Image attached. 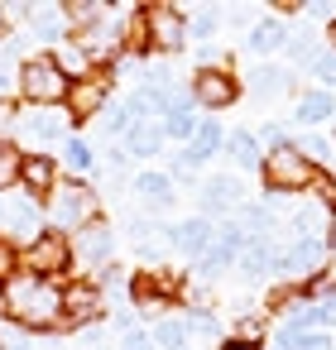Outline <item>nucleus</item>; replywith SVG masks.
<instances>
[{
	"label": "nucleus",
	"mask_w": 336,
	"mask_h": 350,
	"mask_svg": "<svg viewBox=\"0 0 336 350\" xmlns=\"http://www.w3.org/2000/svg\"><path fill=\"white\" fill-rule=\"evenodd\" d=\"M322 259H326V240H322V235H307V240H298L293 250H279L274 273H312Z\"/></svg>",
	"instance_id": "nucleus-9"
},
{
	"label": "nucleus",
	"mask_w": 336,
	"mask_h": 350,
	"mask_svg": "<svg viewBox=\"0 0 336 350\" xmlns=\"http://www.w3.org/2000/svg\"><path fill=\"white\" fill-rule=\"evenodd\" d=\"M0 350H10V345H5V336H0Z\"/></svg>",
	"instance_id": "nucleus-49"
},
{
	"label": "nucleus",
	"mask_w": 336,
	"mask_h": 350,
	"mask_svg": "<svg viewBox=\"0 0 336 350\" xmlns=\"http://www.w3.org/2000/svg\"><path fill=\"white\" fill-rule=\"evenodd\" d=\"M125 350H154V345H149V340H144V336H135V340H130V345H125Z\"/></svg>",
	"instance_id": "nucleus-44"
},
{
	"label": "nucleus",
	"mask_w": 336,
	"mask_h": 350,
	"mask_svg": "<svg viewBox=\"0 0 336 350\" xmlns=\"http://www.w3.org/2000/svg\"><path fill=\"white\" fill-rule=\"evenodd\" d=\"M331 245H336V226H331Z\"/></svg>",
	"instance_id": "nucleus-50"
},
{
	"label": "nucleus",
	"mask_w": 336,
	"mask_h": 350,
	"mask_svg": "<svg viewBox=\"0 0 336 350\" xmlns=\"http://www.w3.org/2000/svg\"><path fill=\"white\" fill-rule=\"evenodd\" d=\"M63 159H68V168H73V173H96V154H92V144H87V139H68Z\"/></svg>",
	"instance_id": "nucleus-24"
},
{
	"label": "nucleus",
	"mask_w": 336,
	"mask_h": 350,
	"mask_svg": "<svg viewBox=\"0 0 336 350\" xmlns=\"http://www.w3.org/2000/svg\"><path fill=\"white\" fill-rule=\"evenodd\" d=\"M0 312H5V297H0Z\"/></svg>",
	"instance_id": "nucleus-51"
},
{
	"label": "nucleus",
	"mask_w": 336,
	"mask_h": 350,
	"mask_svg": "<svg viewBox=\"0 0 336 350\" xmlns=\"http://www.w3.org/2000/svg\"><path fill=\"white\" fill-rule=\"evenodd\" d=\"M288 53H293V58H298V63H312V34H307V29H302V34H298V39H293V49H288Z\"/></svg>",
	"instance_id": "nucleus-38"
},
{
	"label": "nucleus",
	"mask_w": 336,
	"mask_h": 350,
	"mask_svg": "<svg viewBox=\"0 0 336 350\" xmlns=\"http://www.w3.org/2000/svg\"><path fill=\"white\" fill-rule=\"evenodd\" d=\"M20 87H25V96L34 106H58V101H68V87L73 82L63 77V68H58L53 53H39V58H29L20 68Z\"/></svg>",
	"instance_id": "nucleus-2"
},
{
	"label": "nucleus",
	"mask_w": 336,
	"mask_h": 350,
	"mask_svg": "<svg viewBox=\"0 0 336 350\" xmlns=\"http://www.w3.org/2000/svg\"><path fill=\"white\" fill-rule=\"evenodd\" d=\"M259 336H264V317H235V340L259 345Z\"/></svg>",
	"instance_id": "nucleus-31"
},
{
	"label": "nucleus",
	"mask_w": 336,
	"mask_h": 350,
	"mask_svg": "<svg viewBox=\"0 0 336 350\" xmlns=\"http://www.w3.org/2000/svg\"><path fill=\"white\" fill-rule=\"evenodd\" d=\"M20 183H25L34 197H49V192L58 187V178H53V159H49V154H29V159L20 163Z\"/></svg>",
	"instance_id": "nucleus-15"
},
{
	"label": "nucleus",
	"mask_w": 336,
	"mask_h": 350,
	"mask_svg": "<svg viewBox=\"0 0 336 350\" xmlns=\"http://www.w3.org/2000/svg\"><path fill=\"white\" fill-rule=\"evenodd\" d=\"M298 149H302V154H307V159H336V149H331V144H326V139H322V135H307V139H302V144H298Z\"/></svg>",
	"instance_id": "nucleus-34"
},
{
	"label": "nucleus",
	"mask_w": 336,
	"mask_h": 350,
	"mask_svg": "<svg viewBox=\"0 0 336 350\" xmlns=\"http://www.w3.org/2000/svg\"><path fill=\"white\" fill-rule=\"evenodd\" d=\"M312 72H317L326 87H336V58H326V53H322V58H312Z\"/></svg>",
	"instance_id": "nucleus-37"
},
{
	"label": "nucleus",
	"mask_w": 336,
	"mask_h": 350,
	"mask_svg": "<svg viewBox=\"0 0 336 350\" xmlns=\"http://www.w3.org/2000/svg\"><path fill=\"white\" fill-rule=\"evenodd\" d=\"M259 139L269 144V154H274V149H283V130H279V125H264V130H259Z\"/></svg>",
	"instance_id": "nucleus-40"
},
{
	"label": "nucleus",
	"mask_w": 336,
	"mask_h": 350,
	"mask_svg": "<svg viewBox=\"0 0 336 350\" xmlns=\"http://www.w3.org/2000/svg\"><path fill=\"white\" fill-rule=\"evenodd\" d=\"M240 202H245L240 178H207V187H202V206H207V216H221V211H231V206H240Z\"/></svg>",
	"instance_id": "nucleus-13"
},
{
	"label": "nucleus",
	"mask_w": 336,
	"mask_h": 350,
	"mask_svg": "<svg viewBox=\"0 0 336 350\" xmlns=\"http://www.w3.org/2000/svg\"><path fill=\"white\" fill-rule=\"evenodd\" d=\"M49 206H53L49 216H53L58 230H82V226H92L96 197H92L87 183H58V187L49 192Z\"/></svg>",
	"instance_id": "nucleus-4"
},
{
	"label": "nucleus",
	"mask_w": 336,
	"mask_h": 350,
	"mask_svg": "<svg viewBox=\"0 0 336 350\" xmlns=\"http://www.w3.org/2000/svg\"><path fill=\"white\" fill-rule=\"evenodd\" d=\"M106 92H111V72H106V68H92L87 77H77V82L68 87V116H73V120L96 116V111L106 106Z\"/></svg>",
	"instance_id": "nucleus-5"
},
{
	"label": "nucleus",
	"mask_w": 336,
	"mask_h": 350,
	"mask_svg": "<svg viewBox=\"0 0 336 350\" xmlns=\"http://www.w3.org/2000/svg\"><path fill=\"white\" fill-rule=\"evenodd\" d=\"M240 216H245V226H250L255 235H264V230H269V211H264V206H245Z\"/></svg>",
	"instance_id": "nucleus-36"
},
{
	"label": "nucleus",
	"mask_w": 336,
	"mask_h": 350,
	"mask_svg": "<svg viewBox=\"0 0 336 350\" xmlns=\"http://www.w3.org/2000/svg\"><path fill=\"white\" fill-rule=\"evenodd\" d=\"M159 130H164L168 139H192V130H197V120H192V111H168Z\"/></svg>",
	"instance_id": "nucleus-29"
},
{
	"label": "nucleus",
	"mask_w": 336,
	"mask_h": 350,
	"mask_svg": "<svg viewBox=\"0 0 336 350\" xmlns=\"http://www.w3.org/2000/svg\"><path fill=\"white\" fill-rule=\"evenodd\" d=\"M245 82H250V87H255V96H274V92H279V87H288V77H283V72H279V68H255V72H250V77H245Z\"/></svg>",
	"instance_id": "nucleus-26"
},
{
	"label": "nucleus",
	"mask_w": 336,
	"mask_h": 350,
	"mask_svg": "<svg viewBox=\"0 0 336 350\" xmlns=\"http://www.w3.org/2000/svg\"><path fill=\"white\" fill-rule=\"evenodd\" d=\"M168 240H173L178 250H188V254H207V250L216 245V226H211L207 216H192V221L173 226V230H168Z\"/></svg>",
	"instance_id": "nucleus-11"
},
{
	"label": "nucleus",
	"mask_w": 336,
	"mask_h": 350,
	"mask_svg": "<svg viewBox=\"0 0 336 350\" xmlns=\"http://www.w3.org/2000/svg\"><path fill=\"white\" fill-rule=\"evenodd\" d=\"M159 144H164V130H159V125H135V130H130V154H135V159L159 154Z\"/></svg>",
	"instance_id": "nucleus-22"
},
{
	"label": "nucleus",
	"mask_w": 336,
	"mask_h": 350,
	"mask_svg": "<svg viewBox=\"0 0 336 350\" xmlns=\"http://www.w3.org/2000/svg\"><path fill=\"white\" fill-rule=\"evenodd\" d=\"M298 350H331V340H326V336H312V331H307V336H298Z\"/></svg>",
	"instance_id": "nucleus-41"
},
{
	"label": "nucleus",
	"mask_w": 336,
	"mask_h": 350,
	"mask_svg": "<svg viewBox=\"0 0 336 350\" xmlns=\"http://www.w3.org/2000/svg\"><path fill=\"white\" fill-rule=\"evenodd\" d=\"M20 163H25V154L15 144H0V187H15L20 183Z\"/></svg>",
	"instance_id": "nucleus-28"
},
{
	"label": "nucleus",
	"mask_w": 336,
	"mask_h": 350,
	"mask_svg": "<svg viewBox=\"0 0 336 350\" xmlns=\"http://www.w3.org/2000/svg\"><path fill=\"white\" fill-rule=\"evenodd\" d=\"M15 125H20V111H15V101H0V144H10L5 135H15Z\"/></svg>",
	"instance_id": "nucleus-33"
},
{
	"label": "nucleus",
	"mask_w": 336,
	"mask_h": 350,
	"mask_svg": "<svg viewBox=\"0 0 336 350\" xmlns=\"http://www.w3.org/2000/svg\"><path fill=\"white\" fill-rule=\"evenodd\" d=\"M144 44H149V20L140 10L135 20H125V49H144Z\"/></svg>",
	"instance_id": "nucleus-30"
},
{
	"label": "nucleus",
	"mask_w": 336,
	"mask_h": 350,
	"mask_svg": "<svg viewBox=\"0 0 336 350\" xmlns=\"http://www.w3.org/2000/svg\"><path fill=\"white\" fill-rule=\"evenodd\" d=\"M312 187H317V197H326V202H336V183H331V178H317Z\"/></svg>",
	"instance_id": "nucleus-42"
},
{
	"label": "nucleus",
	"mask_w": 336,
	"mask_h": 350,
	"mask_svg": "<svg viewBox=\"0 0 336 350\" xmlns=\"http://www.w3.org/2000/svg\"><path fill=\"white\" fill-rule=\"evenodd\" d=\"M226 154H231L235 163H245V168H250V163H264V159H259V139H255V135H231V139H226Z\"/></svg>",
	"instance_id": "nucleus-23"
},
{
	"label": "nucleus",
	"mask_w": 336,
	"mask_h": 350,
	"mask_svg": "<svg viewBox=\"0 0 336 350\" xmlns=\"http://www.w3.org/2000/svg\"><path fill=\"white\" fill-rule=\"evenodd\" d=\"M288 44V25L283 20H264V25H255V34H250V49L255 53H274V49H283Z\"/></svg>",
	"instance_id": "nucleus-19"
},
{
	"label": "nucleus",
	"mask_w": 336,
	"mask_h": 350,
	"mask_svg": "<svg viewBox=\"0 0 336 350\" xmlns=\"http://www.w3.org/2000/svg\"><path fill=\"white\" fill-rule=\"evenodd\" d=\"M0 297H5V312H10L15 321H25V326H34V331H44V326H53V321L63 317V293H58L53 283L34 278V273L5 278V283H0Z\"/></svg>",
	"instance_id": "nucleus-1"
},
{
	"label": "nucleus",
	"mask_w": 336,
	"mask_h": 350,
	"mask_svg": "<svg viewBox=\"0 0 336 350\" xmlns=\"http://www.w3.org/2000/svg\"><path fill=\"white\" fill-rule=\"evenodd\" d=\"M58 10H63V20L77 25V29H87V25L101 20V5H92V0H68V5H58Z\"/></svg>",
	"instance_id": "nucleus-25"
},
{
	"label": "nucleus",
	"mask_w": 336,
	"mask_h": 350,
	"mask_svg": "<svg viewBox=\"0 0 336 350\" xmlns=\"http://www.w3.org/2000/svg\"><path fill=\"white\" fill-rule=\"evenodd\" d=\"M92 317H101V288H92V283L63 288V321L82 326V321H92Z\"/></svg>",
	"instance_id": "nucleus-10"
},
{
	"label": "nucleus",
	"mask_w": 336,
	"mask_h": 350,
	"mask_svg": "<svg viewBox=\"0 0 336 350\" xmlns=\"http://www.w3.org/2000/svg\"><path fill=\"white\" fill-rule=\"evenodd\" d=\"M68 259H73V245L63 240V235H34V245L25 250V264H29V273L34 278H49V273H63L68 269Z\"/></svg>",
	"instance_id": "nucleus-6"
},
{
	"label": "nucleus",
	"mask_w": 336,
	"mask_h": 350,
	"mask_svg": "<svg viewBox=\"0 0 336 350\" xmlns=\"http://www.w3.org/2000/svg\"><path fill=\"white\" fill-rule=\"evenodd\" d=\"M10 226H15L20 235H29V245H34V226H39V221H34V211H29V206H20V211H10Z\"/></svg>",
	"instance_id": "nucleus-35"
},
{
	"label": "nucleus",
	"mask_w": 336,
	"mask_h": 350,
	"mask_svg": "<svg viewBox=\"0 0 336 350\" xmlns=\"http://www.w3.org/2000/svg\"><path fill=\"white\" fill-rule=\"evenodd\" d=\"M326 39H331V49H336V20H331V29H326Z\"/></svg>",
	"instance_id": "nucleus-48"
},
{
	"label": "nucleus",
	"mask_w": 336,
	"mask_h": 350,
	"mask_svg": "<svg viewBox=\"0 0 336 350\" xmlns=\"http://www.w3.org/2000/svg\"><path fill=\"white\" fill-rule=\"evenodd\" d=\"M235 96H240V87H235V77L221 72V68H202L197 82H192V101L207 106V111H226Z\"/></svg>",
	"instance_id": "nucleus-8"
},
{
	"label": "nucleus",
	"mask_w": 336,
	"mask_h": 350,
	"mask_svg": "<svg viewBox=\"0 0 336 350\" xmlns=\"http://www.w3.org/2000/svg\"><path fill=\"white\" fill-rule=\"evenodd\" d=\"M144 20H149V44L164 49V53H178L183 39H188V25L173 5H144Z\"/></svg>",
	"instance_id": "nucleus-7"
},
{
	"label": "nucleus",
	"mask_w": 336,
	"mask_h": 350,
	"mask_svg": "<svg viewBox=\"0 0 336 350\" xmlns=\"http://www.w3.org/2000/svg\"><path fill=\"white\" fill-rule=\"evenodd\" d=\"M10 5H0V34H5V25H10V15H5Z\"/></svg>",
	"instance_id": "nucleus-46"
},
{
	"label": "nucleus",
	"mask_w": 336,
	"mask_h": 350,
	"mask_svg": "<svg viewBox=\"0 0 336 350\" xmlns=\"http://www.w3.org/2000/svg\"><path fill=\"white\" fill-rule=\"evenodd\" d=\"M130 230H135L140 240H149V235H154V226H149V221H130Z\"/></svg>",
	"instance_id": "nucleus-43"
},
{
	"label": "nucleus",
	"mask_w": 336,
	"mask_h": 350,
	"mask_svg": "<svg viewBox=\"0 0 336 350\" xmlns=\"http://www.w3.org/2000/svg\"><path fill=\"white\" fill-rule=\"evenodd\" d=\"M77 250H82L87 264H106V259H111V230H106V226H82Z\"/></svg>",
	"instance_id": "nucleus-17"
},
{
	"label": "nucleus",
	"mask_w": 336,
	"mask_h": 350,
	"mask_svg": "<svg viewBox=\"0 0 336 350\" xmlns=\"http://www.w3.org/2000/svg\"><path fill=\"white\" fill-rule=\"evenodd\" d=\"M192 34H197V39H211V34H216V15H207V10H202V15L192 20Z\"/></svg>",
	"instance_id": "nucleus-39"
},
{
	"label": "nucleus",
	"mask_w": 336,
	"mask_h": 350,
	"mask_svg": "<svg viewBox=\"0 0 336 350\" xmlns=\"http://www.w3.org/2000/svg\"><path fill=\"white\" fill-rule=\"evenodd\" d=\"M154 345L159 350H183L188 345V326L183 321H159L154 326Z\"/></svg>",
	"instance_id": "nucleus-27"
},
{
	"label": "nucleus",
	"mask_w": 336,
	"mask_h": 350,
	"mask_svg": "<svg viewBox=\"0 0 336 350\" xmlns=\"http://www.w3.org/2000/svg\"><path fill=\"white\" fill-rule=\"evenodd\" d=\"M15 264H20V254H15V245H10L5 235H0V283H5V278H15Z\"/></svg>",
	"instance_id": "nucleus-32"
},
{
	"label": "nucleus",
	"mask_w": 336,
	"mask_h": 350,
	"mask_svg": "<svg viewBox=\"0 0 336 350\" xmlns=\"http://www.w3.org/2000/svg\"><path fill=\"white\" fill-rule=\"evenodd\" d=\"M29 20H34V29H39V39H58L63 29H68V20L53 10V5H29Z\"/></svg>",
	"instance_id": "nucleus-21"
},
{
	"label": "nucleus",
	"mask_w": 336,
	"mask_h": 350,
	"mask_svg": "<svg viewBox=\"0 0 336 350\" xmlns=\"http://www.w3.org/2000/svg\"><path fill=\"white\" fill-rule=\"evenodd\" d=\"M264 178H269L274 192H298V187H312L317 183V168H312V159L298 144H283V149H274L264 159Z\"/></svg>",
	"instance_id": "nucleus-3"
},
{
	"label": "nucleus",
	"mask_w": 336,
	"mask_h": 350,
	"mask_svg": "<svg viewBox=\"0 0 336 350\" xmlns=\"http://www.w3.org/2000/svg\"><path fill=\"white\" fill-rule=\"evenodd\" d=\"M274 259H279L274 240L269 235H250V245L240 250V273L245 278H264V273H274Z\"/></svg>",
	"instance_id": "nucleus-14"
},
{
	"label": "nucleus",
	"mask_w": 336,
	"mask_h": 350,
	"mask_svg": "<svg viewBox=\"0 0 336 350\" xmlns=\"http://www.w3.org/2000/svg\"><path fill=\"white\" fill-rule=\"evenodd\" d=\"M331 116H336V96L322 92V87L298 101V120H302V125H322V120H331Z\"/></svg>",
	"instance_id": "nucleus-16"
},
{
	"label": "nucleus",
	"mask_w": 336,
	"mask_h": 350,
	"mask_svg": "<svg viewBox=\"0 0 336 350\" xmlns=\"http://www.w3.org/2000/svg\"><path fill=\"white\" fill-rule=\"evenodd\" d=\"M226 144V135H221V125H211V120H197V130H192V139H188V154L178 159L183 168H197V163H207L216 149Z\"/></svg>",
	"instance_id": "nucleus-12"
},
{
	"label": "nucleus",
	"mask_w": 336,
	"mask_h": 350,
	"mask_svg": "<svg viewBox=\"0 0 336 350\" xmlns=\"http://www.w3.org/2000/svg\"><path fill=\"white\" fill-rule=\"evenodd\" d=\"M5 92H10V82H5V77H0V101H10V96H5Z\"/></svg>",
	"instance_id": "nucleus-47"
},
{
	"label": "nucleus",
	"mask_w": 336,
	"mask_h": 350,
	"mask_svg": "<svg viewBox=\"0 0 336 350\" xmlns=\"http://www.w3.org/2000/svg\"><path fill=\"white\" fill-rule=\"evenodd\" d=\"M68 120H73L68 111H53V106H44V111H39V116H29L25 125H29V135H34L39 144H49V139H58V135H63V125H68Z\"/></svg>",
	"instance_id": "nucleus-18"
},
{
	"label": "nucleus",
	"mask_w": 336,
	"mask_h": 350,
	"mask_svg": "<svg viewBox=\"0 0 336 350\" xmlns=\"http://www.w3.org/2000/svg\"><path fill=\"white\" fill-rule=\"evenodd\" d=\"M135 192L149 197V206H168V202H173V183H168V173H140V178H135Z\"/></svg>",
	"instance_id": "nucleus-20"
},
{
	"label": "nucleus",
	"mask_w": 336,
	"mask_h": 350,
	"mask_svg": "<svg viewBox=\"0 0 336 350\" xmlns=\"http://www.w3.org/2000/svg\"><path fill=\"white\" fill-rule=\"evenodd\" d=\"M221 350H259V345H245V340H226Z\"/></svg>",
	"instance_id": "nucleus-45"
}]
</instances>
